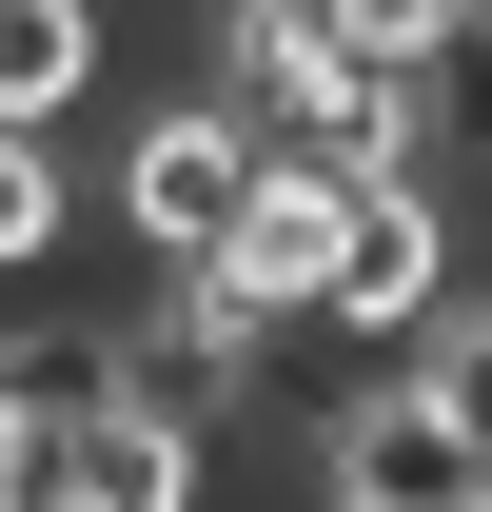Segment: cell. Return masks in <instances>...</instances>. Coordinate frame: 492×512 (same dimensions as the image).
Returning <instances> with one entry per match:
<instances>
[{
	"mask_svg": "<svg viewBox=\"0 0 492 512\" xmlns=\"http://www.w3.org/2000/svg\"><path fill=\"white\" fill-rule=\"evenodd\" d=\"M256 158L276 138L197 79V99H158V119H119V158H99V237L138 256V276H197V256L237 237V197H256Z\"/></svg>",
	"mask_w": 492,
	"mask_h": 512,
	"instance_id": "6da1fadb",
	"label": "cell"
},
{
	"mask_svg": "<svg viewBox=\"0 0 492 512\" xmlns=\"http://www.w3.org/2000/svg\"><path fill=\"white\" fill-rule=\"evenodd\" d=\"M40 512H217V414H178L158 375L40 394Z\"/></svg>",
	"mask_w": 492,
	"mask_h": 512,
	"instance_id": "7a4b0ae2",
	"label": "cell"
},
{
	"mask_svg": "<svg viewBox=\"0 0 492 512\" xmlns=\"http://www.w3.org/2000/svg\"><path fill=\"white\" fill-rule=\"evenodd\" d=\"M335 237H355V158H315V138H276L256 158V197H237V237L197 256L237 316H276V335H315V296H335Z\"/></svg>",
	"mask_w": 492,
	"mask_h": 512,
	"instance_id": "3957f363",
	"label": "cell"
},
{
	"mask_svg": "<svg viewBox=\"0 0 492 512\" xmlns=\"http://www.w3.org/2000/svg\"><path fill=\"white\" fill-rule=\"evenodd\" d=\"M433 296H453V178H355V237H335V296H315V335L394 355Z\"/></svg>",
	"mask_w": 492,
	"mask_h": 512,
	"instance_id": "277c9868",
	"label": "cell"
},
{
	"mask_svg": "<svg viewBox=\"0 0 492 512\" xmlns=\"http://www.w3.org/2000/svg\"><path fill=\"white\" fill-rule=\"evenodd\" d=\"M315 512H492V473L433 434V414H414V375L374 355V394L315 434Z\"/></svg>",
	"mask_w": 492,
	"mask_h": 512,
	"instance_id": "5b68a950",
	"label": "cell"
},
{
	"mask_svg": "<svg viewBox=\"0 0 492 512\" xmlns=\"http://www.w3.org/2000/svg\"><path fill=\"white\" fill-rule=\"evenodd\" d=\"M99 60H119L99 0H0V119H20V138H60L79 99H99Z\"/></svg>",
	"mask_w": 492,
	"mask_h": 512,
	"instance_id": "8992f818",
	"label": "cell"
},
{
	"mask_svg": "<svg viewBox=\"0 0 492 512\" xmlns=\"http://www.w3.org/2000/svg\"><path fill=\"white\" fill-rule=\"evenodd\" d=\"M394 375H414V414H433V434L492 473V276H453V296L394 335Z\"/></svg>",
	"mask_w": 492,
	"mask_h": 512,
	"instance_id": "52a82bcc",
	"label": "cell"
},
{
	"mask_svg": "<svg viewBox=\"0 0 492 512\" xmlns=\"http://www.w3.org/2000/svg\"><path fill=\"white\" fill-rule=\"evenodd\" d=\"M79 217H99V197L60 178V138H20V119H0V296H40V276L79 256Z\"/></svg>",
	"mask_w": 492,
	"mask_h": 512,
	"instance_id": "ba28073f",
	"label": "cell"
},
{
	"mask_svg": "<svg viewBox=\"0 0 492 512\" xmlns=\"http://www.w3.org/2000/svg\"><path fill=\"white\" fill-rule=\"evenodd\" d=\"M315 20H335V40H355L374 79H414L433 40H453V20H473V0H315Z\"/></svg>",
	"mask_w": 492,
	"mask_h": 512,
	"instance_id": "9c48e42d",
	"label": "cell"
}]
</instances>
